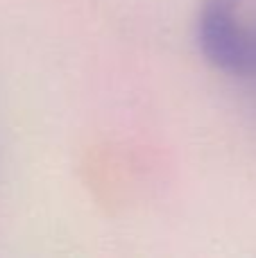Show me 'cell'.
<instances>
[{"label": "cell", "instance_id": "cell-1", "mask_svg": "<svg viewBox=\"0 0 256 258\" xmlns=\"http://www.w3.org/2000/svg\"><path fill=\"white\" fill-rule=\"evenodd\" d=\"M238 0H202L198 43L204 59L229 75H256V27Z\"/></svg>", "mask_w": 256, "mask_h": 258}]
</instances>
